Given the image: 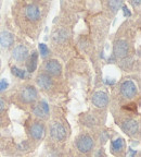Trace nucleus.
<instances>
[{
	"label": "nucleus",
	"mask_w": 141,
	"mask_h": 157,
	"mask_svg": "<svg viewBox=\"0 0 141 157\" xmlns=\"http://www.w3.org/2000/svg\"><path fill=\"white\" fill-rule=\"evenodd\" d=\"M51 137L56 141H63L66 137V129L64 128L62 123L56 122L52 124L50 130Z\"/></svg>",
	"instance_id": "3"
},
{
	"label": "nucleus",
	"mask_w": 141,
	"mask_h": 157,
	"mask_svg": "<svg viewBox=\"0 0 141 157\" xmlns=\"http://www.w3.org/2000/svg\"><path fill=\"white\" fill-rule=\"evenodd\" d=\"M77 149L82 153H88L89 151H91L93 147V140L92 137H90L89 135H80L77 139L76 142Z\"/></svg>",
	"instance_id": "2"
},
{
	"label": "nucleus",
	"mask_w": 141,
	"mask_h": 157,
	"mask_svg": "<svg viewBox=\"0 0 141 157\" xmlns=\"http://www.w3.org/2000/svg\"><path fill=\"white\" fill-rule=\"evenodd\" d=\"M37 62H38V54L36 52H33L26 62V68H27L28 72H34L36 70Z\"/></svg>",
	"instance_id": "15"
},
{
	"label": "nucleus",
	"mask_w": 141,
	"mask_h": 157,
	"mask_svg": "<svg viewBox=\"0 0 141 157\" xmlns=\"http://www.w3.org/2000/svg\"><path fill=\"white\" fill-rule=\"evenodd\" d=\"M128 49H129V46L128 43L124 39H119L117 40L113 47V52L115 55V57L117 58H124L128 54Z\"/></svg>",
	"instance_id": "5"
},
{
	"label": "nucleus",
	"mask_w": 141,
	"mask_h": 157,
	"mask_svg": "<svg viewBox=\"0 0 141 157\" xmlns=\"http://www.w3.org/2000/svg\"><path fill=\"white\" fill-rule=\"evenodd\" d=\"M121 93L125 98H133L137 95L138 89H137V86H136V84L133 82V81L127 80V81H125V82L122 83Z\"/></svg>",
	"instance_id": "1"
},
{
	"label": "nucleus",
	"mask_w": 141,
	"mask_h": 157,
	"mask_svg": "<svg viewBox=\"0 0 141 157\" xmlns=\"http://www.w3.org/2000/svg\"><path fill=\"white\" fill-rule=\"evenodd\" d=\"M4 108H6V103L0 98V112L2 111V110H4Z\"/></svg>",
	"instance_id": "21"
},
{
	"label": "nucleus",
	"mask_w": 141,
	"mask_h": 157,
	"mask_svg": "<svg viewBox=\"0 0 141 157\" xmlns=\"http://www.w3.org/2000/svg\"><path fill=\"white\" fill-rule=\"evenodd\" d=\"M33 112L36 117L40 118V119H45L49 115V105L46 102H40L34 107Z\"/></svg>",
	"instance_id": "8"
},
{
	"label": "nucleus",
	"mask_w": 141,
	"mask_h": 157,
	"mask_svg": "<svg viewBox=\"0 0 141 157\" xmlns=\"http://www.w3.org/2000/svg\"><path fill=\"white\" fill-rule=\"evenodd\" d=\"M21 98L25 103H33L37 99V91L34 86H27L21 93Z\"/></svg>",
	"instance_id": "7"
},
{
	"label": "nucleus",
	"mask_w": 141,
	"mask_h": 157,
	"mask_svg": "<svg viewBox=\"0 0 141 157\" xmlns=\"http://www.w3.org/2000/svg\"><path fill=\"white\" fill-rule=\"evenodd\" d=\"M25 15L29 21H37L40 17V9L36 5H29L26 7Z\"/></svg>",
	"instance_id": "10"
},
{
	"label": "nucleus",
	"mask_w": 141,
	"mask_h": 157,
	"mask_svg": "<svg viewBox=\"0 0 141 157\" xmlns=\"http://www.w3.org/2000/svg\"><path fill=\"white\" fill-rule=\"evenodd\" d=\"M13 58L16 61H23L28 57V49L26 46L24 45H19L13 49Z\"/></svg>",
	"instance_id": "11"
},
{
	"label": "nucleus",
	"mask_w": 141,
	"mask_h": 157,
	"mask_svg": "<svg viewBox=\"0 0 141 157\" xmlns=\"http://www.w3.org/2000/svg\"><path fill=\"white\" fill-rule=\"evenodd\" d=\"M45 71L48 73V75H53V77H58L61 74L62 72V66L58 60H49L45 64Z\"/></svg>",
	"instance_id": "4"
},
{
	"label": "nucleus",
	"mask_w": 141,
	"mask_h": 157,
	"mask_svg": "<svg viewBox=\"0 0 141 157\" xmlns=\"http://www.w3.org/2000/svg\"><path fill=\"white\" fill-rule=\"evenodd\" d=\"M31 134L35 140H41L45 137V127L41 123H34L31 128Z\"/></svg>",
	"instance_id": "13"
},
{
	"label": "nucleus",
	"mask_w": 141,
	"mask_h": 157,
	"mask_svg": "<svg viewBox=\"0 0 141 157\" xmlns=\"http://www.w3.org/2000/svg\"><path fill=\"white\" fill-rule=\"evenodd\" d=\"M39 52L42 57H47L49 54V49L46 44H39Z\"/></svg>",
	"instance_id": "18"
},
{
	"label": "nucleus",
	"mask_w": 141,
	"mask_h": 157,
	"mask_svg": "<svg viewBox=\"0 0 141 157\" xmlns=\"http://www.w3.org/2000/svg\"><path fill=\"white\" fill-rule=\"evenodd\" d=\"M12 73H13L15 77H20V79L25 77V71L20 68H17V67H13V68H12Z\"/></svg>",
	"instance_id": "17"
},
{
	"label": "nucleus",
	"mask_w": 141,
	"mask_h": 157,
	"mask_svg": "<svg viewBox=\"0 0 141 157\" xmlns=\"http://www.w3.org/2000/svg\"><path fill=\"white\" fill-rule=\"evenodd\" d=\"M9 86V83L6 81V79H2V80H0V93L3 91H6L8 89Z\"/></svg>",
	"instance_id": "19"
},
{
	"label": "nucleus",
	"mask_w": 141,
	"mask_h": 157,
	"mask_svg": "<svg viewBox=\"0 0 141 157\" xmlns=\"http://www.w3.org/2000/svg\"><path fill=\"white\" fill-rule=\"evenodd\" d=\"M124 145H125L124 140L121 139V137H119V139H116V140H114L112 142V149L115 152H121L122 149H124Z\"/></svg>",
	"instance_id": "16"
},
{
	"label": "nucleus",
	"mask_w": 141,
	"mask_h": 157,
	"mask_svg": "<svg viewBox=\"0 0 141 157\" xmlns=\"http://www.w3.org/2000/svg\"><path fill=\"white\" fill-rule=\"evenodd\" d=\"M123 130L128 135H135L138 132V122L134 119L127 120L123 123Z\"/></svg>",
	"instance_id": "12"
},
{
	"label": "nucleus",
	"mask_w": 141,
	"mask_h": 157,
	"mask_svg": "<svg viewBox=\"0 0 141 157\" xmlns=\"http://www.w3.org/2000/svg\"><path fill=\"white\" fill-rule=\"evenodd\" d=\"M14 43V35L8 31H3L0 33V44L3 47H10Z\"/></svg>",
	"instance_id": "14"
},
{
	"label": "nucleus",
	"mask_w": 141,
	"mask_h": 157,
	"mask_svg": "<svg viewBox=\"0 0 141 157\" xmlns=\"http://www.w3.org/2000/svg\"><path fill=\"white\" fill-rule=\"evenodd\" d=\"M124 10H125V15H130V12L128 11V9H127V8H124Z\"/></svg>",
	"instance_id": "22"
},
{
	"label": "nucleus",
	"mask_w": 141,
	"mask_h": 157,
	"mask_svg": "<svg viewBox=\"0 0 141 157\" xmlns=\"http://www.w3.org/2000/svg\"><path fill=\"white\" fill-rule=\"evenodd\" d=\"M121 5H122L121 1H111V2H110V7L113 9V11L118 10V8L121 7Z\"/></svg>",
	"instance_id": "20"
},
{
	"label": "nucleus",
	"mask_w": 141,
	"mask_h": 157,
	"mask_svg": "<svg viewBox=\"0 0 141 157\" xmlns=\"http://www.w3.org/2000/svg\"><path fill=\"white\" fill-rule=\"evenodd\" d=\"M91 100H92V104L96 107H98V108H104L105 106L107 105V103H109V96H107L106 93H104V92H96L94 94L92 95V98H91Z\"/></svg>",
	"instance_id": "6"
},
{
	"label": "nucleus",
	"mask_w": 141,
	"mask_h": 157,
	"mask_svg": "<svg viewBox=\"0 0 141 157\" xmlns=\"http://www.w3.org/2000/svg\"><path fill=\"white\" fill-rule=\"evenodd\" d=\"M36 82H37V85L41 87L44 89H49L52 87V79L50 77V75H48L47 73H41L37 77L36 79Z\"/></svg>",
	"instance_id": "9"
}]
</instances>
